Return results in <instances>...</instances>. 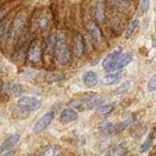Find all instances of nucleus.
<instances>
[{
    "mask_svg": "<svg viewBox=\"0 0 156 156\" xmlns=\"http://www.w3.org/2000/svg\"><path fill=\"white\" fill-rule=\"evenodd\" d=\"M117 106V102H110V104H102L100 107H98V112L101 116H107L108 113H111Z\"/></svg>",
    "mask_w": 156,
    "mask_h": 156,
    "instance_id": "f3484780",
    "label": "nucleus"
},
{
    "mask_svg": "<svg viewBox=\"0 0 156 156\" xmlns=\"http://www.w3.org/2000/svg\"><path fill=\"white\" fill-rule=\"evenodd\" d=\"M56 41H57L56 34H51L48 38V43H46V54L48 55H51L55 51V49H56Z\"/></svg>",
    "mask_w": 156,
    "mask_h": 156,
    "instance_id": "a211bd4d",
    "label": "nucleus"
},
{
    "mask_svg": "<svg viewBox=\"0 0 156 156\" xmlns=\"http://www.w3.org/2000/svg\"><path fill=\"white\" fill-rule=\"evenodd\" d=\"M121 76H122V73H121L119 71L108 72V73L102 78V82H104V84H106V85H112V84H115V83H117V82L119 80Z\"/></svg>",
    "mask_w": 156,
    "mask_h": 156,
    "instance_id": "4468645a",
    "label": "nucleus"
},
{
    "mask_svg": "<svg viewBox=\"0 0 156 156\" xmlns=\"http://www.w3.org/2000/svg\"><path fill=\"white\" fill-rule=\"evenodd\" d=\"M138 27H139V20H133V21L128 24V27H127V29H126V32H124V38H126V39H129Z\"/></svg>",
    "mask_w": 156,
    "mask_h": 156,
    "instance_id": "6ab92c4d",
    "label": "nucleus"
},
{
    "mask_svg": "<svg viewBox=\"0 0 156 156\" xmlns=\"http://www.w3.org/2000/svg\"><path fill=\"white\" fill-rule=\"evenodd\" d=\"M117 1H118V2H117V5H118L121 9H123V10L128 9V7H129V5H130L129 0H117Z\"/></svg>",
    "mask_w": 156,
    "mask_h": 156,
    "instance_id": "2f4dec72",
    "label": "nucleus"
},
{
    "mask_svg": "<svg viewBox=\"0 0 156 156\" xmlns=\"http://www.w3.org/2000/svg\"><path fill=\"white\" fill-rule=\"evenodd\" d=\"M130 85H132V82L127 80V82H124V83H123L122 85H119V87H118V89L116 90V93H117V94H121V93L126 91V90H127V89H128V88H129Z\"/></svg>",
    "mask_w": 156,
    "mask_h": 156,
    "instance_id": "c756f323",
    "label": "nucleus"
},
{
    "mask_svg": "<svg viewBox=\"0 0 156 156\" xmlns=\"http://www.w3.org/2000/svg\"><path fill=\"white\" fill-rule=\"evenodd\" d=\"M55 55H56V62L61 66H65L71 60V52L67 46V44L65 43V39L62 37L57 38L56 41V49H55Z\"/></svg>",
    "mask_w": 156,
    "mask_h": 156,
    "instance_id": "f257e3e1",
    "label": "nucleus"
},
{
    "mask_svg": "<svg viewBox=\"0 0 156 156\" xmlns=\"http://www.w3.org/2000/svg\"><path fill=\"white\" fill-rule=\"evenodd\" d=\"M27 156H34V155H33V154H30V155H27Z\"/></svg>",
    "mask_w": 156,
    "mask_h": 156,
    "instance_id": "e433bc0d",
    "label": "nucleus"
},
{
    "mask_svg": "<svg viewBox=\"0 0 156 156\" xmlns=\"http://www.w3.org/2000/svg\"><path fill=\"white\" fill-rule=\"evenodd\" d=\"M77 119H78V113L76 112V110H73V108H71V107L65 108V110L61 112V115H60V121H61L62 123H66V124L72 123V122H74V121H77Z\"/></svg>",
    "mask_w": 156,
    "mask_h": 156,
    "instance_id": "9d476101",
    "label": "nucleus"
},
{
    "mask_svg": "<svg viewBox=\"0 0 156 156\" xmlns=\"http://www.w3.org/2000/svg\"><path fill=\"white\" fill-rule=\"evenodd\" d=\"M152 140H154V136H152V134H149L147 135V138L145 139V141L141 144V146H140V152H146L150 147H151V145H152Z\"/></svg>",
    "mask_w": 156,
    "mask_h": 156,
    "instance_id": "bb28decb",
    "label": "nucleus"
},
{
    "mask_svg": "<svg viewBox=\"0 0 156 156\" xmlns=\"http://www.w3.org/2000/svg\"><path fill=\"white\" fill-rule=\"evenodd\" d=\"M132 58H133V57H132V54H129V52H127V54H121V55L118 56V58H117V61H116L113 68H112V72L119 71V69H122L123 67H126L127 65H129L130 61H132Z\"/></svg>",
    "mask_w": 156,
    "mask_h": 156,
    "instance_id": "f8f14e48",
    "label": "nucleus"
},
{
    "mask_svg": "<svg viewBox=\"0 0 156 156\" xmlns=\"http://www.w3.org/2000/svg\"><path fill=\"white\" fill-rule=\"evenodd\" d=\"M95 18L99 22H104L105 21V6L101 2H99L96 5V9H95Z\"/></svg>",
    "mask_w": 156,
    "mask_h": 156,
    "instance_id": "4be33fe9",
    "label": "nucleus"
},
{
    "mask_svg": "<svg viewBox=\"0 0 156 156\" xmlns=\"http://www.w3.org/2000/svg\"><path fill=\"white\" fill-rule=\"evenodd\" d=\"M99 129H100V133L102 135H110L111 133L115 132V124L111 121H105L100 124Z\"/></svg>",
    "mask_w": 156,
    "mask_h": 156,
    "instance_id": "dca6fc26",
    "label": "nucleus"
},
{
    "mask_svg": "<svg viewBox=\"0 0 156 156\" xmlns=\"http://www.w3.org/2000/svg\"><path fill=\"white\" fill-rule=\"evenodd\" d=\"M17 105L21 110L26 112H32L41 106V101L35 96H20V99L17 100Z\"/></svg>",
    "mask_w": 156,
    "mask_h": 156,
    "instance_id": "f03ea898",
    "label": "nucleus"
},
{
    "mask_svg": "<svg viewBox=\"0 0 156 156\" xmlns=\"http://www.w3.org/2000/svg\"><path fill=\"white\" fill-rule=\"evenodd\" d=\"M87 29H88V32H89L91 39H93L95 43H101V40H102V34H101V30H100V28L98 27V24H96L95 22L89 21V22L87 23Z\"/></svg>",
    "mask_w": 156,
    "mask_h": 156,
    "instance_id": "6e6552de",
    "label": "nucleus"
},
{
    "mask_svg": "<svg viewBox=\"0 0 156 156\" xmlns=\"http://www.w3.org/2000/svg\"><path fill=\"white\" fill-rule=\"evenodd\" d=\"M1 89H2V80H1V78H0V91H1Z\"/></svg>",
    "mask_w": 156,
    "mask_h": 156,
    "instance_id": "c9c22d12",
    "label": "nucleus"
},
{
    "mask_svg": "<svg viewBox=\"0 0 156 156\" xmlns=\"http://www.w3.org/2000/svg\"><path fill=\"white\" fill-rule=\"evenodd\" d=\"M152 45L154 46H156V33L154 34V37H152Z\"/></svg>",
    "mask_w": 156,
    "mask_h": 156,
    "instance_id": "f704fd0d",
    "label": "nucleus"
},
{
    "mask_svg": "<svg viewBox=\"0 0 156 156\" xmlns=\"http://www.w3.org/2000/svg\"><path fill=\"white\" fill-rule=\"evenodd\" d=\"M73 52L76 57H80L84 54V39L79 33L73 38Z\"/></svg>",
    "mask_w": 156,
    "mask_h": 156,
    "instance_id": "9b49d317",
    "label": "nucleus"
},
{
    "mask_svg": "<svg viewBox=\"0 0 156 156\" xmlns=\"http://www.w3.org/2000/svg\"><path fill=\"white\" fill-rule=\"evenodd\" d=\"M49 24H50V17H49V15L48 13H41L39 16V18H38V27L41 30H44V29H46L49 27Z\"/></svg>",
    "mask_w": 156,
    "mask_h": 156,
    "instance_id": "aec40b11",
    "label": "nucleus"
},
{
    "mask_svg": "<svg viewBox=\"0 0 156 156\" xmlns=\"http://www.w3.org/2000/svg\"><path fill=\"white\" fill-rule=\"evenodd\" d=\"M41 58V46L39 43H33L28 50V60L32 62H39Z\"/></svg>",
    "mask_w": 156,
    "mask_h": 156,
    "instance_id": "1a4fd4ad",
    "label": "nucleus"
},
{
    "mask_svg": "<svg viewBox=\"0 0 156 156\" xmlns=\"http://www.w3.org/2000/svg\"><path fill=\"white\" fill-rule=\"evenodd\" d=\"M108 1H117V0H108Z\"/></svg>",
    "mask_w": 156,
    "mask_h": 156,
    "instance_id": "4c0bfd02",
    "label": "nucleus"
},
{
    "mask_svg": "<svg viewBox=\"0 0 156 156\" xmlns=\"http://www.w3.org/2000/svg\"><path fill=\"white\" fill-rule=\"evenodd\" d=\"M146 89H147V91H150V93L156 91V74H154V76L149 79L147 85H146Z\"/></svg>",
    "mask_w": 156,
    "mask_h": 156,
    "instance_id": "c85d7f7f",
    "label": "nucleus"
},
{
    "mask_svg": "<svg viewBox=\"0 0 156 156\" xmlns=\"http://www.w3.org/2000/svg\"><path fill=\"white\" fill-rule=\"evenodd\" d=\"M15 154H16V151H15V150H9V151L2 152V154H1V156H13Z\"/></svg>",
    "mask_w": 156,
    "mask_h": 156,
    "instance_id": "72a5a7b5",
    "label": "nucleus"
},
{
    "mask_svg": "<svg viewBox=\"0 0 156 156\" xmlns=\"http://www.w3.org/2000/svg\"><path fill=\"white\" fill-rule=\"evenodd\" d=\"M6 12H7V10H6V9H4V7H1V9H0V22H1V21L5 18Z\"/></svg>",
    "mask_w": 156,
    "mask_h": 156,
    "instance_id": "473e14b6",
    "label": "nucleus"
},
{
    "mask_svg": "<svg viewBox=\"0 0 156 156\" xmlns=\"http://www.w3.org/2000/svg\"><path fill=\"white\" fill-rule=\"evenodd\" d=\"M111 156H127V147H126V144L122 143L119 145H117V147L111 151Z\"/></svg>",
    "mask_w": 156,
    "mask_h": 156,
    "instance_id": "393cba45",
    "label": "nucleus"
},
{
    "mask_svg": "<svg viewBox=\"0 0 156 156\" xmlns=\"http://www.w3.org/2000/svg\"><path fill=\"white\" fill-rule=\"evenodd\" d=\"M82 100L84 102L85 110H93V108L100 107L104 104V99L101 96H99L98 94H94V93L85 95L84 98H82Z\"/></svg>",
    "mask_w": 156,
    "mask_h": 156,
    "instance_id": "39448f33",
    "label": "nucleus"
},
{
    "mask_svg": "<svg viewBox=\"0 0 156 156\" xmlns=\"http://www.w3.org/2000/svg\"><path fill=\"white\" fill-rule=\"evenodd\" d=\"M10 35V21L4 18L0 22V40H7Z\"/></svg>",
    "mask_w": 156,
    "mask_h": 156,
    "instance_id": "2eb2a0df",
    "label": "nucleus"
},
{
    "mask_svg": "<svg viewBox=\"0 0 156 156\" xmlns=\"http://www.w3.org/2000/svg\"><path fill=\"white\" fill-rule=\"evenodd\" d=\"M82 78H83L84 85L88 87V88L95 87L98 84V82H99V77H98V74L94 71H87V72H84Z\"/></svg>",
    "mask_w": 156,
    "mask_h": 156,
    "instance_id": "ddd939ff",
    "label": "nucleus"
},
{
    "mask_svg": "<svg viewBox=\"0 0 156 156\" xmlns=\"http://www.w3.org/2000/svg\"><path fill=\"white\" fill-rule=\"evenodd\" d=\"M149 7H150V0H141L140 2V10L143 13L147 12L149 11Z\"/></svg>",
    "mask_w": 156,
    "mask_h": 156,
    "instance_id": "7c9ffc66",
    "label": "nucleus"
},
{
    "mask_svg": "<svg viewBox=\"0 0 156 156\" xmlns=\"http://www.w3.org/2000/svg\"><path fill=\"white\" fill-rule=\"evenodd\" d=\"M21 139V135L20 134H11L9 135L0 145V154L5 152V151H9V150H12V147L20 141Z\"/></svg>",
    "mask_w": 156,
    "mask_h": 156,
    "instance_id": "0eeeda50",
    "label": "nucleus"
},
{
    "mask_svg": "<svg viewBox=\"0 0 156 156\" xmlns=\"http://www.w3.org/2000/svg\"><path fill=\"white\" fill-rule=\"evenodd\" d=\"M24 23H26V15L23 12L17 13L16 17L13 18L12 24H11V28H10L11 29L10 33H11L12 38H17L20 35V33L22 32V29L24 27Z\"/></svg>",
    "mask_w": 156,
    "mask_h": 156,
    "instance_id": "7ed1b4c3",
    "label": "nucleus"
},
{
    "mask_svg": "<svg viewBox=\"0 0 156 156\" xmlns=\"http://www.w3.org/2000/svg\"><path fill=\"white\" fill-rule=\"evenodd\" d=\"M68 105H69V107L73 108V110H79V111L85 110V106H84V102H83L82 98H80V99H73V100H71Z\"/></svg>",
    "mask_w": 156,
    "mask_h": 156,
    "instance_id": "b1692460",
    "label": "nucleus"
},
{
    "mask_svg": "<svg viewBox=\"0 0 156 156\" xmlns=\"http://www.w3.org/2000/svg\"><path fill=\"white\" fill-rule=\"evenodd\" d=\"M58 154H60V149L57 146H55V145H50V146L45 147L40 152L39 156H57Z\"/></svg>",
    "mask_w": 156,
    "mask_h": 156,
    "instance_id": "412c9836",
    "label": "nucleus"
},
{
    "mask_svg": "<svg viewBox=\"0 0 156 156\" xmlns=\"http://www.w3.org/2000/svg\"><path fill=\"white\" fill-rule=\"evenodd\" d=\"M130 123H132V119H130V118L122 121L121 123H118V124H116V126H115V132H121V130L126 129Z\"/></svg>",
    "mask_w": 156,
    "mask_h": 156,
    "instance_id": "cd10ccee",
    "label": "nucleus"
},
{
    "mask_svg": "<svg viewBox=\"0 0 156 156\" xmlns=\"http://www.w3.org/2000/svg\"><path fill=\"white\" fill-rule=\"evenodd\" d=\"M9 90L12 93V95H15V96H20L22 93H23V88H22V85L21 84H18V83H11V84H9Z\"/></svg>",
    "mask_w": 156,
    "mask_h": 156,
    "instance_id": "a878e982",
    "label": "nucleus"
},
{
    "mask_svg": "<svg viewBox=\"0 0 156 156\" xmlns=\"http://www.w3.org/2000/svg\"><path fill=\"white\" fill-rule=\"evenodd\" d=\"M52 119H54V113L52 112H46V113H44L37 122H35V124H34V127H33V130H34V133H41L43 130H45L49 126H50V123L52 122Z\"/></svg>",
    "mask_w": 156,
    "mask_h": 156,
    "instance_id": "423d86ee",
    "label": "nucleus"
},
{
    "mask_svg": "<svg viewBox=\"0 0 156 156\" xmlns=\"http://www.w3.org/2000/svg\"><path fill=\"white\" fill-rule=\"evenodd\" d=\"M65 78V76L61 73V72H49L46 74V80L49 83H52V82H58V80H62Z\"/></svg>",
    "mask_w": 156,
    "mask_h": 156,
    "instance_id": "5701e85b",
    "label": "nucleus"
},
{
    "mask_svg": "<svg viewBox=\"0 0 156 156\" xmlns=\"http://www.w3.org/2000/svg\"><path fill=\"white\" fill-rule=\"evenodd\" d=\"M122 54V48L121 46H117L113 51H111L105 58H104V61H102V67H104V69L105 71H107V72H112V68H113V66H115V63H116V61H117V58H118V56Z\"/></svg>",
    "mask_w": 156,
    "mask_h": 156,
    "instance_id": "20e7f679",
    "label": "nucleus"
}]
</instances>
